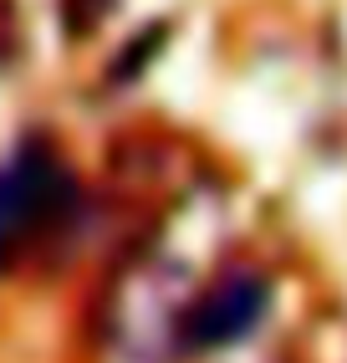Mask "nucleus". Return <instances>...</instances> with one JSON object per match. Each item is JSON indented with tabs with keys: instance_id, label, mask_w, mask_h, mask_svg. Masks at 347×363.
<instances>
[{
	"instance_id": "nucleus-2",
	"label": "nucleus",
	"mask_w": 347,
	"mask_h": 363,
	"mask_svg": "<svg viewBox=\"0 0 347 363\" xmlns=\"http://www.w3.org/2000/svg\"><path fill=\"white\" fill-rule=\"evenodd\" d=\"M266 307H271L266 277L235 272V277H225L220 286H210V292L194 302L189 323H184V343L189 348H230V343H240V337H251L261 328Z\"/></svg>"
},
{
	"instance_id": "nucleus-1",
	"label": "nucleus",
	"mask_w": 347,
	"mask_h": 363,
	"mask_svg": "<svg viewBox=\"0 0 347 363\" xmlns=\"http://www.w3.org/2000/svg\"><path fill=\"white\" fill-rule=\"evenodd\" d=\"M77 205V179L46 154V149H21L0 169V266H6L21 240L57 225Z\"/></svg>"
}]
</instances>
